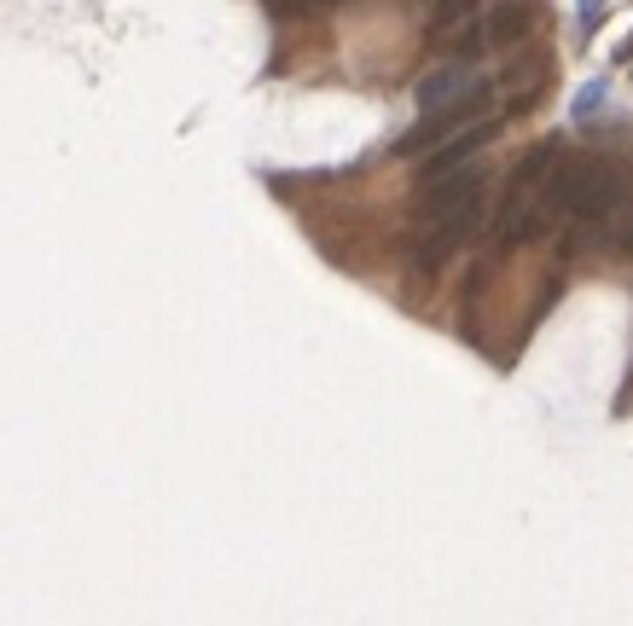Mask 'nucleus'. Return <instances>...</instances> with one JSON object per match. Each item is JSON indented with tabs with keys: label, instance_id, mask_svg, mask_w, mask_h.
Returning <instances> with one entry per match:
<instances>
[{
	"label": "nucleus",
	"instance_id": "nucleus-5",
	"mask_svg": "<svg viewBox=\"0 0 633 626\" xmlns=\"http://www.w3.org/2000/svg\"><path fill=\"white\" fill-rule=\"evenodd\" d=\"M477 18H482V0H430L425 36H430V41H459Z\"/></svg>",
	"mask_w": 633,
	"mask_h": 626
},
{
	"label": "nucleus",
	"instance_id": "nucleus-3",
	"mask_svg": "<svg viewBox=\"0 0 633 626\" xmlns=\"http://www.w3.org/2000/svg\"><path fill=\"white\" fill-rule=\"evenodd\" d=\"M494 133H499V116H482V123L459 128L454 140L436 145V151L425 157V175H419V180H442V175H459V168H471V157H477V151L494 140Z\"/></svg>",
	"mask_w": 633,
	"mask_h": 626
},
{
	"label": "nucleus",
	"instance_id": "nucleus-2",
	"mask_svg": "<svg viewBox=\"0 0 633 626\" xmlns=\"http://www.w3.org/2000/svg\"><path fill=\"white\" fill-rule=\"evenodd\" d=\"M419 227L425 232H419V244H413V267H419V273H436V267L482 227V192L465 197V203H454V209L436 215V221H419Z\"/></svg>",
	"mask_w": 633,
	"mask_h": 626
},
{
	"label": "nucleus",
	"instance_id": "nucleus-9",
	"mask_svg": "<svg viewBox=\"0 0 633 626\" xmlns=\"http://www.w3.org/2000/svg\"><path fill=\"white\" fill-rule=\"evenodd\" d=\"M616 64H633V36H628L622 47H616Z\"/></svg>",
	"mask_w": 633,
	"mask_h": 626
},
{
	"label": "nucleus",
	"instance_id": "nucleus-10",
	"mask_svg": "<svg viewBox=\"0 0 633 626\" xmlns=\"http://www.w3.org/2000/svg\"><path fill=\"white\" fill-rule=\"evenodd\" d=\"M308 7H343V0H308Z\"/></svg>",
	"mask_w": 633,
	"mask_h": 626
},
{
	"label": "nucleus",
	"instance_id": "nucleus-7",
	"mask_svg": "<svg viewBox=\"0 0 633 626\" xmlns=\"http://www.w3.org/2000/svg\"><path fill=\"white\" fill-rule=\"evenodd\" d=\"M598 12H605V0H581V29H593Z\"/></svg>",
	"mask_w": 633,
	"mask_h": 626
},
{
	"label": "nucleus",
	"instance_id": "nucleus-1",
	"mask_svg": "<svg viewBox=\"0 0 633 626\" xmlns=\"http://www.w3.org/2000/svg\"><path fill=\"white\" fill-rule=\"evenodd\" d=\"M622 197V175L610 163H558L546 180V209L570 215V221H605L610 203Z\"/></svg>",
	"mask_w": 633,
	"mask_h": 626
},
{
	"label": "nucleus",
	"instance_id": "nucleus-4",
	"mask_svg": "<svg viewBox=\"0 0 633 626\" xmlns=\"http://www.w3.org/2000/svg\"><path fill=\"white\" fill-rule=\"evenodd\" d=\"M482 53H499V47H518L529 29H535V0H494L482 12Z\"/></svg>",
	"mask_w": 633,
	"mask_h": 626
},
{
	"label": "nucleus",
	"instance_id": "nucleus-8",
	"mask_svg": "<svg viewBox=\"0 0 633 626\" xmlns=\"http://www.w3.org/2000/svg\"><path fill=\"white\" fill-rule=\"evenodd\" d=\"M616 250H633V209L622 215V227H616Z\"/></svg>",
	"mask_w": 633,
	"mask_h": 626
},
{
	"label": "nucleus",
	"instance_id": "nucleus-6",
	"mask_svg": "<svg viewBox=\"0 0 633 626\" xmlns=\"http://www.w3.org/2000/svg\"><path fill=\"white\" fill-rule=\"evenodd\" d=\"M598 99H605V81H587V88L575 93V116H587V111H598Z\"/></svg>",
	"mask_w": 633,
	"mask_h": 626
}]
</instances>
